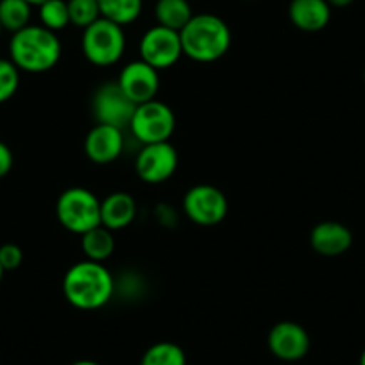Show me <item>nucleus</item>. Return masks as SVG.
<instances>
[{
  "label": "nucleus",
  "mask_w": 365,
  "mask_h": 365,
  "mask_svg": "<svg viewBox=\"0 0 365 365\" xmlns=\"http://www.w3.org/2000/svg\"><path fill=\"white\" fill-rule=\"evenodd\" d=\"M63 294L77 310H99L110 303L115 294L113 274L104 263L83 259L66 270Z\"/></svg>",
  "instance_id": "nucleus-1"
},
{
  "label": "nucleus",
  "mask_w": 365,
  "mask_h": 365,
  "mask_svg": "<svg viewBox=\"0 0 365 365\" xmlns=\"http://www.w3.org/2000/svg\"><path fill=\"white\" fill-rule=\"evenodd\" d=\"M9 59L20 72H48L61 59V41L58 34L47 27L27 26L11 36Z\"/></svg>",
  "instance_id": "nucleus-2"
},
{
  "label": "nucleus",
  "mask_w": 365,
  "mask_h": 365,
  "mask_svg": "<svg viewBox=\"0 0 365 365\" xmlns=\"http://www.w3.org/2000/svg\"><path fill=\"white\" fill-rule=\"evenodd\" d=\"M182 54L197 63H213L227 54L231 47L230 26L220 16L201 13L179 31Z\"/></svg>",
  "instance_id": "nucleus-3"
},
{
  "label": "nucleus",
  "mask_w": 365,
  "mask_h": 365,
  "mask_svg": "<svg viewBox=\"0 0 365 365\" xmlns=\"http://www.w3.org/2000/svg\"><path fill=\"white\" fill-rule=\"evenodd\" d=\"M56 215L66 231L84 235L101 226V201L88 188H68L56 202Z\"/></svg>",
  "instance_id": "nucleus-4"
},
{
  "label": "nucleus",
  "mask_w": 365,
  "mask_h": 365,
  "mask_svg": "<svg viewBox=\"0 0 365 365\" xmlns=\"http://www.w3.org/2000/svg\"><path fill=\"white\" fill-rule=\"evenodd\" d=\"M83 54L91 65L111 66L122 59L125 52L124 27L99 19L83 31L81 38Z\"/></svg>",
  "instance_id": "nucleus-5"
},
{
  "label": "nucleus",
  "mask_w": 365,
  "mask_h": 365,
  "mask_svg": "<svg viewBox=\"0 0 365 365\" xmlns=\"http://www.w3.org/2000/svg\"><path fill=\"white\" fill-rule=\"evenodd\" d=\"M129 129L142 145L168 142L174 135L175 115L172 108L161 101H149L136 106Z\"/></svg>",
  "instance_id": "nucleus-6"
},
{
  "label": "nucleus",
  "mask_w": 365,
  "mask_h": 365,
  "mask_svg": "<svg viewBox=\"0 0 365 365\" xmlns=\"http://www.w3.org/2000/svg\"><path fill=\"white\" fill-rule=\"evenodd\" d=\"M185 215L197 226H217L227 215V197L212 185H195L182 197Z\"/></svg>",
  "instance_id": "nucleus-7"
},
{
  "label": "nucleus",
  "mask_w": 365,
  "mask_h": 365,
  "mask_svg": "<svg viewBox=\"0 0 365 365\" xmlns=\"http://www.w3.org/2000/svg\"><path fill=\"white\" fill-rule=\"evenodd\" d=\"M136 104L120 90L118 83L101 84L91 97V113L97 124L113 125V128H129Z\"/></svg>",
  "instance_id": "nucleus-8"
},
{
  "label": "nucleus",
  "mask_w": 365,
  "mask_h": 365,
  "mask_svg": "<svg viewBox=\"0 0 365 365\" xmlns=\"http://www.w3.org/2000/svg\"><path fill=\"white\" fill-rule=\"evenodd\" d=\"M140 56L158 72L170 68L182 56L181 36L178 31L167 29L163 26L150 27L140 40Z\"/></svg>",
  "instance_id": "nucleus-9"
},
{
  "label": "nucleus",
  "mask_w": 365,
  "mask_h": 365,
  "mask_svg": "<svg viewBox=\"0 0 365 365\" xmlns=\"http://www.w3.org/2000/svg\"><path fill=\"white\" fill-rule=\"evenodd\" d=\"M178 163V150L170 142L149 143L140 149L135 160V170L147 185H160L174 175Z\"/></svg>",
  "instance_id": "nucleus-10"
},
{
  "label": "nucleus",
  "mask_w": 365,
  "mask_h": 365,
  "mask_svg": "<svg viewBox=\"0 0 365 365\" xmlns=\"http://www.w3.org/2000/svg\"><path fill=\"white\" fill-rule=\"evenodd\" d=\"M117 83L125 96L138 106L156 99L160 91V72L143 59H138L128 63L120 70Z\"/></svg>",
  "instance_id": "nucleus-11"
},
{
  "label": "nucleus",
  "mask_w": 365,
  "mask_h": 365,
  "mask_svg": "<svg viewBox=\"0 0 365 365\" xmlns=\"http://www.w3.org/2000/svg\"><path fill=\"white\" fill-rule=\"evenodd\" d=\"M270 353L283 361H297L310 351V335L301 324L282 321L274 324L267 336Z\"/></svg>",
  "instance_id": "nucleus-12"
},
{
  "label": "nucleus",
  "mask_w": 365,
  "mask_h": 365,
  "mask_svg": "<svg viewBox=\"0 0 365 365\" xmlns=\"http://www.w3.org/2000/svg\"><path fill=\"white\" fill-rule=\"evenodd\" d=\"M124 145V129L113 125H93L84 138V153L97 165L113 163L120 158Z\"/></svg>",
  "instance_id": "nucleus-13"
},
{
  "label": "nucleus",
  "mask_w": 365,
  "mask_h": 365,
  "mask_svg": "<svg viewBox=\"0 0 365 365\" xmlns=\"http://www.w3.org/2000/svg\"><path fill=\"white\" fill-rule=\"evenodd\" d=\"M353 244V233L344 224L335 220L319 222L310 233V245L317 255L335 258L344 255Z\"/></svg>",
  "instance_id": "nucleus-14"
},
{
  "label": "nucleus",
  "mask_w": 365,
  "mask_h": 365,
  "mask_svg": "<svg viewBox=\"0 0 365 365\" xmlns=\"http://www.w3.org/2000/svg\"><path fill=\"white\" fill-rule=\"evenodd\" d=\"M289 19L294 27L304 33H319L331 20V6L326 0H292Z\"/></svg>",
  "instance_id": "nucleus-15"
},
{
  "label": "nucleus",
  "mask_w": 365,
  "mask_h": 365,
  "mask_svg": "<svg viewBox=\"0 0 365 365\" xmlns=\"http://www.w3.org/2000/svg\"><path fill=\"white\" fill-rule=\"evenodd\" d=\"M136 201L128 192H113L101 201V224L110 231H120L136 219Z\"/></svg>",
  "instance_id": "nucleus-16"
},
{
  "label": "nucleus",
  "mask_w": 365,
  "mask_h": 365,
  "mask_svg": "<svg viewBox=\"0 0 365 365\" xmlns=\"http://www.w3.org/2000/svg\"><path fill=\"white\" fill-rule=\"evenodd\" d=\"M81 249H83L86 259L104 263L115 252L113 231L104 227L103 224L86 231L84 235H81Z\"/></svg>",
  "instance_id": "nucleus-17"
},
{
  "label": "nucleus",
  "mask_w": 365,
  "mask_h": 365,
  "mask_svg": "<svg viewBox=\"0 0 365 365\" xmlns=\"http://www.w3.org/2000/svg\"><path fill=\"white\" fill-rule=\"evenodd\" d=\"M158 26H163L172 31H181L192 20V13L188 0H158L154 8Z\"/></svg>",
  "instance_id": "nucleus-18"
},
{
  "label": "nucleus",
  "mask_w": 365,
  "mask_h": 365,
  "mask_svg": "<svg viewBox=\"0 0 365 365\" xmlns=\"http://www.w3.org/2000/svg\"><path fill=\"white\" fill-rule=\"evenodd\" d=\"M101 19H106L124 27L136 22L142 15L143 0H97Z\"/></svg>",
  "instance_id": "nucleus-19"
},
{
  "label": "nucleus",
  "mask_w": 365,
  "mask_h": 365,
  "mask_svg": "<svg viewBox=\"0 0 365 365\" xmlns=\"http://www.w3.org/2000/svg\"><path fill=\"white\" fill-rule=\"evenodd\" d=\"M33 6L26 0H0V26L9 33H19L31 26Z\"/></svg>",
  "instance_id": "nucleus-20"
},
{
  "label": "nucleus",
  "mask_w": 365,
  "mask_h": 365,
  "mask_svg": "<svg viewBox=\"0 0 365 365\" xmlns=\"http://www.w3.org/2000/svg\"><path fill=\"white\" fill-rule=\"evenodd\" d=\"M140 365H187V354L174 342H156L143 353Z\"/></svg>",
  "instance_id": "nucleus-21"
},
{
  "label": "nucleus",
  "mask_w": 365,
  "mask_h": 365,
  "mask_svg": "<svg viewBox=\"0 0 365 365\" xmlns=\"http://www.w3.org/2000/svg\"><path fill=\"white\" fill-rule=\"evenodd\" d=\"M40 20L41 26L47 27L48 31L65 29L70 24L68 15V2L66 0H47L40 6Z\"/></svg>",
  "instance_id": "nucleus-22"
},
{
  "label": "nucleus",
  "mask_w": 365,
  "mask_h": 365,
  "mask_svg": "<svg viewBox=\"0 0 365 365\" xmlns=\"http://www.w3.org/2000/svg\"><path fill=\"white\" fill-rule=\"evenodd\" d=\"M70 24L79 29H86L101 19V9L97 0H68Z\"/></svg>",
  "instance_id": "nucleus-23"
},
{
  "label": "nucleus",
  "mask_w": 365,
  "mask_h": 365,
  "mask_svg": "<svg viewBox=\"0 0 365 365\" xmlns=\"http://www.w3.org/2000/svg\"><path fill=\"white\" fill-rule=\"evenodd\" d=\"M20 70L11 59L0 58V104L8 103L19 91Z\"/></svg>",
  "instance_id": "nucleus-24"
},
{
  "label": "nucleus",
  "mask_w": 365,
  "mask_h": 365,
  "mask_svg": "<svg viewBox=\"0 0 365 365\" xmlns=\"http://www.w3.org/2000/svg\"><path fill=\"white\" fill-rule=\"evenodd\" d=\"M24 262L22 249L16 244H4L0 245V265L6 272L9 270H16Z\"/></svg>",
  "instance_id": "nucleus-25"
},
{
  "label": "nucleus",
  "mask_w": 365,
  "mask_h": 365,
  "mask_svg": "<svg viewBox=\"0 0 365 365\" xmlns=\"http://www.w3.org/2000/svg\"><path fill=\"white\" fill-rule=\"evenodd\" d=\"M13 168V153L2 140H0V179L11 172Z\"/></svg>",
  "instance_id": "nucleus-26"
},
{
  "label": "nucleus",
  "mask_w": 365,
  "mask_h": 365,
  "mask_svg": "<svg viewBox=\"0 0 365 365\" xmlns=\"http://www.w3.org/2000/svg\"><path fill=\"white\" fill-rule=\"evenodd\" d=\"M331 8H347L354 2V0H326Z\"/></svg>",
  "instance_id": "nucleus-27"
},
{
  "label": "nucleus",
  "mask_w": 365,
  "mask_h": 365,
  "mask_svg": "<svg viewBox=\"0 0 365 365\" xmlns=\"http://www.w3.org/2000/svg\"><path fill=\"white\" fill-rule=\"evenodd\" d=\"M72 365H101V364H97V361L93 360H79V361H73Z\"/></svg>",
  "instance_id": "nucleus-28"
},
{
  "label": "nucleus",
  "mask_w": 365,
  "mask_h": 365,
  "mask_svg": "<svg viewBox=\"0 0 365 365\" xmlns=\"http://www.w3.org/2000/svg\"><path fill=\"white\" fill-rule=\"evenodd\" d=\"M27 4H31V6H38V8H40L41 4H43V2H47V0H26Z\"/></svg>",
  "instance_id": "nucleus-29"
},
{
  "label": "nucleus",
  "mask_w": 365,
  "mask_h": 365,
  "mask_svg": "<svg viewBox=\"0 0 365 365\" xmlns=\"http://www.w3.org/2000/svg\"><path fill=\"white\" fill-rule=\"evenodd\" d=\"M4 274H6V270L2 269V265H0V283H2V279H4Z\"/></svg>",
  "instance_id": "nucleus-30"
},
{
  "label": "nucleus",
  "mask_w": 365,
  "mask_h": 365,
  "mask_svg": "<svg viewBox=\"0 0 365 365\" xmlns=\"http://www.w3.org/2000/svg\"><path fill=\"white\" fill-rule=\"evenodd\" d=\"M360 365H365V349H364V353H361V356H360Z\"/></svg>",
  "instance_id": "nucleus-31"
},
{
  "label": "nucleus",
  "mask_w": 365,
  "mask_h": 365,
  "mask_svg": "<svg viewBox=\"0 0 365 365\" xmlns=\"http://www.w3.org/2000/svg\"><path fill=\"white\" fill-rule=\"evenodd\" d=\"M2 33H4V29H2V26H0V36H2Z\"/></svg>",
  "instance_id": "nucleus-32"
},
{
  "label": "nucleus",
  "mask_w": 365,
  "mask_h": 365,
  "mask_svg": "<svg viewBox=\"0 0 365 365\" xmlns=\"http://www.w3.org/2000/svg\"><path fill=\"white\" fill-rule=\"evenodd\" d=\"M364 83H365V70H364Z\"/></svg>",
  "instance_id": "nucleus-33"
}]
</instances>
